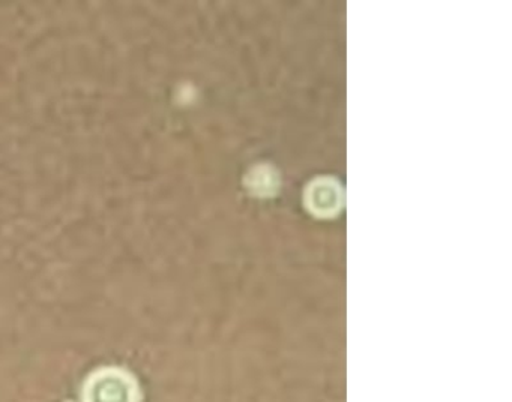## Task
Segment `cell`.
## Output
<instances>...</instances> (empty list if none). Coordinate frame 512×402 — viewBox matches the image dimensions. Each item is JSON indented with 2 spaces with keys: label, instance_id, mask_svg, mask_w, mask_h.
Returning a JSON list of instances; mask_svg holds the SVG:
<instances>
[{
  "label": "cell",
  "instance_id": "1",
  "mask_svg": "<svg viewBox=\"0 0 512 402\" xmlns=\"http://www.w3.org/2000/svg\"><path fill=\"white\" fill-rule=\"evenodd\" d=\"M82 402H142V389L133 372L121 366H101L86 377Z\"/></svg>",
  "mask_w": 512,
  "mask_h": 402
},
{
  "label": "cell",
  "instance_id": "2",
  "mask_svg": "<svg viewBox=\"0 0 512 402\" xmlns=\"http://www.w3.org/2000/svg\"><path fill=\"white\" fill-rule=\"evenodd\" d=\"M310 201L316 204V212L314 213H319V215L323 216L334 213L335 206H337L340 198H338V192L334 186L319 183L311 192Z\"/></svg>",
  "mask_w": 512,
  "mask_h": 402
}]
</instances>
